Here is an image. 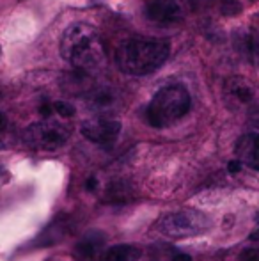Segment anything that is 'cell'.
Masks as SVG:
<instances>
[{
  "label": "cell",
  "instance_id": "cell-1",
  "mask_svg": "<svg viewBox=\"0 0 259 261\" xmlns=\"http://www.w3.org/2000/svg\"><path fill=\"white\" fill-rule=\"evenodd\" d=\"M61 54L78 71L85 73L103 62L105 48L98 31L89 23H71L61 38Z\"/></svg>",
  "mask_w": 259,
  "mask_h": 261
},
{
  "label": "cell",
  "instance_id": "cell-2",
  "mask_svg": "<svg viewBox=\"0 0 259 261\" xmlns=\"http://www.w3.org/2000/svg\"><path fill=\"white\" fill-rule=\"evenodd\" d=\"M169 43L162 39L137 38L125 41L116 52V62L126 75H151L169 57Z\"/></svg>",
  "mask_w": 259,
  "mask_h": 261
},
{
  "label": "cell",
  "instance_id": "cell-3",
  "mask_svg": "<svg viewBox=\"0 0 259 261\" xmlns=\"http://www.w3.org/2000/svg\"><path fill=\"white\" fill-rule=\"evenodd\" d=\"M190 110V93L181 84L165 86L153 96L146 117L155 128H165L180 121Z\"/></svg>",
  "mask_w": 259,
  "mask_h": 261
},
{
  "label": "cell",
  "instance_id": "cell-4",
  "mask_svg": "<svg viewBox=\"0 0 259 261\" xmlns=\"http://www.w3.org/2000/svg\"><path fill=\"white\" fill-rule=\"evenodd\" d=\"M211 227V220L199 210H180L158 220L156 229L167 238H187L206 233Z\"/></svg>",
  "mask_w": 259,
  "mask_h": 261
},
{
  "label": "cell",
  "instance_id": "cell-5",
  "mask_svg": "<svg viewBox=\"0 0 259 261\" xmlns=\"http://www.w3.org/2000/svg\"><path fill=\"white\" fill-rule=\"evenodd\" d=\"M69 139V128L61 123L46 121V123H34L23 132V142L28 148L46 149L53 151L64 146Z\"/></svg>",
  "mask_w": 259,
  "mask_h": 261
},
{
  "label": "cell",
  "instance_id": "cell-6",
  "mask_svg": "<svg viewBox=\"0 0 259 261\" xmlns=\"http://www.w3.org/2000/svg\"><path fill=\"white\" fill-rule=\"evenodd\" d=\"M225 96H227L229 103L236 109H249V114L252 117L259 119V103L256 87L249 82L247 79L242 76H231L225 82Z\"/></svg>",
  "mask_w": 259,
  "mask_h": 261
},
{
  "label": "cell",
  "instance_id": "cell-7",
  "mask_svg": "<svg viewBox=\"0 0 259 261\" xmlns=\"http://www.w3.org/2000/svg\"><path fill=\"white\" fill-rule=\"evenodd\" d=\"M80 132L87 141L94 142V144L110 146L118 141L121 123L118 119H110V117H94V119L83 121Z\"/></svg>",
  "mask_w": 259,
  "mask_h": 261
},
{
  "label": "cell",
  "instance_id": "cell-8",
  "mask_svg": "<svg viewBox=\"0 0 259 261\" xmlns=\"http://www.w3.org/2000/svg\"><path fill=\"white\" fill-rule=\"evenodd\" d=\"M183 0H149L146 14L151 21L160 25L180 23L185 18Z\"/></svg>",
  "mask_w": 259,
  "mask_h": 261
},
{
  "label": "cell",
  "instance_id": "cell-9",
  "mask_svg": "<svg viewBox=\"0 0 259 261\" xmlns=\"http://www.w3.org/2000/svg\"><path fill=\"white\" fill-rule=\"evenodd\" d=\"M235 151L240 164L259 171V134H247L240 137Z\"/></svg>",
  "mask_w": 259,
  "mask_h": 261
},
{
  "label": "cell",
  "instance_id": "cell-10",
  "mask_svg": "<svg viewBox=\"0 0 259 261\" xmlns=\"http://www.w3.org/2000/svg\"><path fill=\"white\" fill-rule=\"evenodd\" d=\"M105 237L100 233H89L75 245V256L78 259H91L100 252V249L103 247Z\"/></svg>",
  "mask_w": 259,
  "mask_h": 261
},
{
  "label": "cell",
  "instance_id": "cell-11",
  "mask_svg": "<svg viewBox=\"0 0 259 261\" xmlns=\"http://www.w3.org/2000/svg\"><path fill=\"white\" fill-rule=\"evenodd\" d=\"M131 199V187L125 181H112L105 189V201L110 204H126Z\"/></svg>",
  "mask_w": 259,
  "mask_h": 261
},
{
  "label": "cell",
  "instance_id": "cell-12",
  "mask_svg": "<svg viewBox=\"0 0 259 261\" xmlns=\"http://www.w3.org/2000/svg\"><path fill=\"white\" fill-rule=\"evenodd\" d=\"M140 258V251L133 245H116L108 249L103 256V261H137Z\"/></svg>",
  "mask_w": 259,
  "mask_h": 261
},
{
  "label": "cell",
  "instance_id": "cell-13",
  "mask_svg": "<svg viewBox=\"0 0 259 261\" xmlns=\"http://www.w3.org/2000/svg\"><path fill=\"white\" fill-rule=\"evenodd\" d=\"M240 50L254 62V64L259 66V34H254V32H247L240 38Z\"/></svg>",
  "mask_w": 259,
  "mask_h": 261
},
{
  "label": "cell",
  "instance_id": "cell-14",
  "mask_svg": "<svg viewBox=\"0 0 259 261\" xmlns=\"http://www.w3.org/2000/svg\"><path fill=\"white\" fill-rule=\"evenodd\" d=\"M116 101V94L108 89H98L91 94V105L96 110H105L108 107H112Z\"/></svg>",
  "mask_w": 259,
  "mask_h": 261
},
{
  "label": "cell",
  "instance_id": "cell-15",
  "mask_svg": "<svg viewBox=\"0 0 259 261\" xmlns=\"http://www.w3.org/2000/svg\"><path fill=\"white\" fill-rule=\"evenodd\" d=\"M220 11L224 16H238L242 13L240 0H220Z\"/></svg>",
  "mask_w": 259,
  "mask_h": 261
},
{
  "label": "cell",
  "instance_id": "cell-16",
  "mask_svg": "<svg viewBox=\"0 0 259 261\" xmlns=\"http://www.w3.org/2000/svg\"><path fill=\"white\" fill-rule=\"evenodd\" d=\"M7 139H9V119L0 110V148L7 144Z\"/></svg>",
  "mask_w": 259,
  "mask_h": 261
},
{
  "label": "cell",
  "instance_id": "cell-17",
  "mask_svg": "<svg viewBox=\"0 0 259 261\" xmlns=\"http://www.w3.org/2000/svg\"><path fill=\"white\" fill-rule=\"evenodd\" d=\"M53 110H55L61 117H71L73 114H75V107L71 103H66V101H55V103H53Z\"/></svg>",
  "mask_w": 259,
  "mask_h": 261
},
{
  "label": "cell",
  "instance_id": "cell-18",
  "mask_svg": "<svg viewBox=\"0 0 259 261\" xmlns=\"http://www.w3.org/2000/svg\"><path fill=\"white\" fill-rule=\"evenodd\" d=\"M240 261H259V249H245L240 254Z\"/></svg>",
  "mask_w": 259,
  "mask_h": 261
},
{
  "label": "cell",
  "instance_id": "cell-19",
  "mask_svg": "<svg viewBox=\"0 0 259 261\" xmlns=\"http://www.w3.org/2000/svg\"><path fill=\"white\" fill-rule=\"evenodd\" d=\"M242 167H243V165L240 164L238 160H231V162L227 164V171L231 172V174H238V172L242 171Z\"/></svg>",
  "mask_w": 259,
  "mask_h": 261
},
{
  "label": "cell",
  "instance_id": "cell-20",
  "mask_svg": "<svg viewBox=\"0 0 259 261\" xmlns=\"http://www.w3.org/2000/svg\"><path fill=\"white\" fill-rule=\"evenodd\" d=\"M85 189L89 190V192H93V190H96L98 189V181H96V178H89L85 181Z\"/></svg>",
  "mask_w": 259,
  "mask_h": 261
},
{
  "label": "cell",
  "instance_id": "cell-21",
  "mask_svg": "<svg viewBox=\"0 0 259 261\" xmlns=\"http://www.w3.org/2000/svg\"><path fill=\"white\" fill-rule=\"evenodd\" d=\"M39 112H41V116L48 117L50 114H52V107H50L48 103H43L41 107H39Z\"/></svg>",
  "mask_w": 259,
  "mask_h": 261
},
{
  "label": "cell",
  "instance_id": "cell-22",
  "mask_svg": "<svg viewBox=\"0 0 259 261\" xmlns=\"http://www.w3.org/2000/svg\"><path fill=\"white\" fill-rule=\"evenodd\" d=\"M172 261H192V258L188 254H176L172 258Z\"/></svg>",
  "mask_w": 259,
  "mask_h": 261
},
{
  "label": "cell",
  "instance_id": "cell-23",
  "mask_svg": "<svg viewBox=\"0 0 259 261\" xmlns=\"http://www.w3.org/2000/svg\"><path fill=\"white\" fill-rule=\"evenodd\" d=\"M250 240L252 242H259V229H256V231H252V233H250Z\"/></svg>",
  "mask_w": 259,
  "mask_h": 261
},
{
  "label": "cell",
  "instance_id": "cell-24",
  "mask_svg": "<svg viewBox=\"0 0 259 261\" xmlns=\"http://www.w3.org/2000/svg\"><path fill=\"white\" fill-rule=\"evenodd\" d=\"M252 2H256V0H252Z\"/></svg>",
  "mask_w": 259,
  "mask_h": 261
},
{
  "label": "cell",
  "instance_id": "cell-25",
  "mask_svg": "<svg viewBox=\"0 0 259 261\" xmlns=\"http://www.w3.org/2000/svg\"><path fill=\"white\" fill-rule=\"evenodd\" d=\"M257 220H259V219H257Z\"/></svg>",
  "mask_w": 259,
  "mask_h": 261
}]
</instances>
